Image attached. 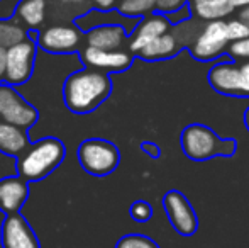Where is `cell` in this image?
<instances>
[{
	"mask_svg": "<svg viewBox=\"0 0 249 248\" xmlns=\"http://www.w3.org/2000/svg\"><path fill=\"white\" fill-rule=\"evenodd\" d=\"M112 92L110 78L99 70L76 72L66 80L65 102L73 113L85 114L99 107Z\"/></svg>",
	"mask_w": 249,
	"mask_h": 248,
	"instance_id": "1",
	"label": "cell"
},
{
	"mask_svg": "<svg viewBox=\"0 0 249 248\" xmlns=\"http://www.w3.org/2000/svg\"><path fill=\"white\" fill-rule=\"evenodd\" d=\"M181 148L190 160L203 162L215 156H232L237 150L234 139L219 138L213 129L205 124H188L181 131Z\"/></svg>",
	"mask_w": 249,
	"mask_h": 248,
	"instance_id": "2",
	"label": "cell"
},
{
	"mask_svg": "<svg viewBox=\"0 0 249 248\" xmlns=\"http://www.w3.org/2000/svg\"><path fill=\"white\" fill-rule=\"evenodd\" d=\"M65 158V146L56 138H44L19 158V173L24 180H41Z\"/></svg>",
	"mask_w": 249,
	"mask_h": 248,
	"instance_id": "3",
	"label": "cell"
},
{
	"mask_svg": "<svg viewBox=\"0 0 249 248\" xmlns=\"http://www.w3.org/2000/svg\"><path fill=\"white\" fill-rule=\"evenodd\" d=\"M229 44L227 20H210L202 27L195 41L190 44V53L198 61H212L226 53L229 50Z\"/></svg>",
	"mask_w": 249,
	"mask_h": 248,
	"instance_id": "4",
	"label": "cell"
},
{
	"mask_svg": "<svg viewBox=\"0 0 249 248\" xmlns=\"http://www.w3.org/2000/svg\"><path fill=\"white\" fill-rule=\"evenodd\" d=\"M78 158L82 167L92 175H107L119 165V150L105 139H89L78 148Z\"/></svg>",
	"mask_w": 249,
	"mask_h": 248,
	"instance_id": "5",
	"label": "cell"
},
{
	"mask_svg": "<svg viewBox=\"0 0 249 248\" xmlns=\"http://www.w3.org/2000/svg\"><path fill=\"white\" fill-rule=\"evenodd\" d=\"M209 83L222 95L249 99V85L243 75L241 65L234 61H219L209 70Z\"/></svg>",
	"mask_w": 249,
	"mask_h": 248,
	"instance_id": "6",
	"label": "cell"
},
{
	"mask_svg": "<svg viewBox=\"0 0 249 248\" xmlns=\"http://www.w3.org/2000/svg\"><path fill=\"white\" fill-rule=\"evenodd\" d=\"M163 209L173 229L181 236H192L198 229V218L190 201L180 191H170L163 197Z\"/></svg>",
	"mask_w": 249,
	"mask_h": 248,
	"instance_id": "7",
	"label": "cell"
},
{
	"mask_svg": "<svg viewBox=\"0 0 249 248\" xmlns=\"http://www.w3.org/2000/svg\"><path fill=\"white\" fill-rule=\"evenodd\" d=\"M0 119L20 128H29L37 121V111L10 87H0Z\"/></svg>",
	"mask_w": 249,
	"mask_h": 248,
	"instance_id": "8",
	"label": "cell"
},
{
	"mask_svg": "<svg viewBox=\"0 0 249 248\" xmlns=\"http://www.w3.org/2000/svg\"><path fill=\"white\" fill-rule=\"evenodd\" d=\"M34 53H36V44L29 39H24L22 43L14 44L7 50V83L16 85L29 78L34 65Z\"/></svg>",
	"mask_w": 249,
	"mask_h": 248,
	"instance_id": "9",
	"label": "cell"
},
{
	"mask_svg": "<svg viewBox=\"0 0 249 248\" xmlns=\"http://www.w3.org/2000/svg\"><path fill=\"white\" fill-rule=\"evenodd\" d=\"M171 27L173 26H171V22L166 19L164 14L153 12L151 16H148L138 24L131 41H129V50L132 53L139 55L149 43H153L154 39H158L163 34L170 33Z\"/></svg>",
	"mask_w": 249,
	"mask_h": 248,
	"instance_id": "10",
	"label": "cell"
},
{
	"mask_svg": "<svg viewBox=\"0 0 249 248\" xmlns=\"http://www.w3.org/2000/svg\"><path fill=\"white\" fill-rule=\"evenodd\" d=\"M3 248H39L29 223L19 214H9L2 228Z\"/></svg>",
	"mask_w": 249,
	"mask_h": 248,
	"instance_id": "11",
	"label": "cell"
},
{
	"mask_svg": "<svg viewBox=\"0 0 249 248\" xmlns=\"http://www.w3.org/2000/svg\"><path fill=\"white\" fill-rule=\"evenodd\" d=\"M83 60L93 68L107 70V72H124L131 66L132 57L127 51L99 50V48L89 46L83 51Z\"/></svg>",
	"mask_w": 249,
	"mask_h": 248,
	"instance_id": "12",
	"label": "cell"
},
{
	"mask_svg": "<svg viewBox=\"0 0 249 248\" xmlns=\"http://www.w3.org/2000/svg\"><path fill=\"white\" fill-rule=\"evenodd\" d=\"M80 36L78 31L68 26H53L41 33L39 44L46 51L53 53H63V51H71L78 46Z\"/></svg>",
	"mask_w": 249,
	"mask_h": 248,
	"instance_id": "13",
	"label": "cell"
},
{
	"mask_svg": "<svg viewBox=\"0 0 249 248\" xmlns=\"http://www.w3.org/2000/svg\"><path fill=\"white\" fill-rule=\"evenodd\" d=\"M27 199V184L22 177H5L0 180V209L16 214Z\"/></svg>",
	"mask_w": 249,
	"mask_h": 248,
	"instance_id": "14",
	"label": "cell"
},
{
	"mask_svg": "<svg viewBox=\"0 0 249 248\" xmlns=\"http://www.w3.org/2000/svg\"><path fill=\"white\" fill-rule=\"evenodd\" d=\"M183 39H178L177 33H166L163 36H160L158 39H154L153 43H149L144 50L139 53V57L142 60L148 61H158V60H168V58H173L181 48H185Z\"/></svg>",
	"mask_w": 249,
	"mask_h": 248,
	"instance_id": "15",
	"label": "cell"
},
{
	"mask_svg": "<svg viewBox=\"0 0 249 248\" xmlns=\"http://www.w3.org/2000/svg\"><path fill=\"white\" fill-rule=\"evenodd\" d=\"M127 31L124 26H97L87 34L89 46L99 50H119L125 43Z\"/></svg>",
	"mask_w": 249,
	"mask_h": 248,
	"instance_id": "16",
	"label": "cell"
},
{
	"mask_svg": "<svg viewBox=\"0 0 249 248\" xmlns=\"http://www.w3.org/2000/svg\"><path fill=\"white\" fill-rule=\"evenodd\" d=\"M27 148V134L24 128L0 119V152L19 155Z\"/></svg>",
	"mask_w": 249,
	"mask_h": 248,
	"instance_id": "17",
	"label": "cell"
},
{
	"mask_svg": "<svg viewBox=\"0 0 249 248\" xmlns=\"http://www.w3.org/2000/svg\"><path fill=\"white\" fill-rule=\"evenodd\" d=\"M192 12L202 20H217L224 19L234 10L231 0H192Z\"/></svg>",
	"mask_w": 249,
	"mask_h": 248,
	"instance_id": "18",
	"label": "cell"
},
{
	"mask_svg": "<svg viewBox=\"0 0 249 248\" xmlns=\"http://www.w3.org/2000/svg\"><path fill=\"white\" fill-rule=\"evenodd\" d=\"M16 14L19 20H22L26 26H41L46 17V0H20Z\"/></svg>",
	"mask_w": 249,
	"mask_h": 248,
	"instance_id": "19",
	"label": "cell"
},
{
	"mask_svg": "<svg viewBox=\"0 0 249 248\" xmlns=\"http://www.w3.org/2000/svg\"><path fill=\"white\" fill-rule=\"evenodd\" d=\"M26 39V31L14 20L0 19V48L9 50L10 46L17 43H22Z\"/></svg>",
	"mask_w": 249,
	"mask_h": 248,
	"instance_id": "20",
	"label": "cell"
},
{
	"mask_svg": "<svg viewBox=\"0 0 249 248\" xmlns=\"http://www.w3.org/2000/svg\"><path fill=\"white\" fill-rule=\"evenodd\" d=\"M158 0H121L119 2V12L127 17H141L144 14L156 12Z\"/></svg>",
	"mask_w": 249,
	"mask_h": 248,
	"instance_id": "21",
	"label": "cell"
},
{
	"mask_svg": "<svg viewBox=\"0 0 249 248\" xmlns=\"http://www.w3.org/2000/svg\"><path fill=\"white\" fill-rule=\"evenodd\" d=\"M115 248H160L156 242L142 235H127L117 242Z\"/></svg>",
	"mask_w": 249,
	"mask_h": 248,
	"instance_id": "22",
	"label": "cell"
},
{
	"mask_svg": "<svg viewBox=\"0 0 249 248\" xmlns=\"http://www.w3.org/2000/svg\"><path fill=\"white\" fill-rule=\"evenodd\" d=\"M227 36H229L231 43H236V41H243L249 38V27L243 20L237 17V19H229L227 20Z\"/></svg>",
	"mask_w": 249,
	"mask_h": 248,
	"instance_id": "23",
	"label": "cell"
},
{
	"mask_svg": "<svg viewBox=\"0 0 249 248\" xmlns=\"http://www.w3.org/2000/svg\"><path fill=\"white\" fill-rule=\"evenodd\" d=\"M131 216L134 221L146 223V221H149L151 216H153V208H151V204L146 201H136L134 204L131 206Z\"/></svg>",
	"mask_w": 249,
	"mask_h": 248,
	"instance_id": "24",
	"label": "cell"
},
{
	"mask_svg": "<svg viewBox=\"0 0 249 248\" xmlns=\"http://www.w3.org/2000/svg\"><path fill=\"white\" fill-rule=\"evenodd\" d=\"M194 12H192V7H190V2H187L180 10H175L171 14H166V19L171 22V26H178V24H183L187 20L192 19Z\"/></svg>",
	"mask_w": 249,
	"mask_h": 248,
	"instance_id": "25",
	"label": "cell"
},
{
	"mask_svg": "<svg viewBox=\"0 0 249 248\" xmlns=\"http://www.w3.org/2000/svg\"><path fill=\"white\" fill-rule=\"evenodd\" d=\"M229 55L232 58H237V60H248L249 61V38L243 41H236V43L229 44Z\"/></svg>",
	"mask_w": 249,
	"mask_h": 248,
	"instance_id": "26",
	"label": "cell"
},
{
	"mask_svg": "<svg viewBox=\"0 0 249 248\" xmlns=\"http://www.w3.org/2000/svg\"><path fill=\"white\" fill-rule=\"evenodd\" d=\"M187 3V0H158L156 2V12L160 14H171L175 10H180Z\"/></svg>",
	"mask_w": 249,
	"mask_h": 248,
	"instance_id": "27",
	"label": "cell"
},
{
	"mask_svg": "<svg viewBox=\"0 0 249 248\" xmlns=\"http://www.w3.org/2000/svg\"><path fill=\"white\" fill-rule=\"evenodd\" d=\"M93 3L102 10H110V9H114L119 2L117 0H93Z\"/></svg>",
	"mask_w": 249,
	"mask_h": 248,
	"instance_id": "28",
	"label": "cell"
},
{
	"mask_svg": "<svg viewBox=\"0 0 249 248\" xmlns=\"http://www.w3.org/2000/svg\"><path fill=\"white\" fill-rule=\"evenodd\" d=\"M5 68H7V50L0 48V78H5Z\"/></svg>",
	"mask_w": 249,
	"mask_h": 248,
	"instance_id": "29",
	"label": "cell"
},
{
	"mask_svg": "<svg viewBox=\"0 0 249 248\" xmlns=\"http://www.w3.org/2000/svg\"><path fill=\"white\" fill-rule=\"evenodd\" d=\"M142 150H144L149 156H153V158L160 156V148H158L156 145H153V143H142Z\"/></svg>",
	"mask_w": 249,
	"mask_h": 248,
	"instance_id": "30",
	"label": "cell"
},
{
	"mask_svg": "<svg viewBox=\"0 0 249 248\" xmlns=\"http://www.w3.org/2000/svg\"><path fill=\"white\" fill-rule=\"evenodd\" d=\"M237 17H239V19L249 27V7H244V9H241L239 14H237Z\"/></svg>",
	"mask_w": 249,
	"mask_h": 248,
	"instance_id": "31",
	"label": "cell"
},
{
	"mask_svg": "<svg viewBox=\"0 0 249 248\" xmlns=\"http://www.w3.org/2000/svg\"><path fill=\"white\" fill-rule=\"evenodd\" d=\"M234 9H244V7H249V0H231Z\"/></svg>",
	"mask_w": 249,
	"mask_h": 248,
	"instance_id": "32",
	"label": "cell"
},
{
	"mask_svg": "<svg viewBox=\"0 0 249 248\" xmlns=\"http://www.w3.org/2000/svg\"><path fill=\"white\" fill-rule=\"evenodd\" d=\"M241 70H243V75H244V78H246V82L249 85V61L243 63V65H241Z\"/></svg>",
	"mask_w": 249,
	"mask_h": 248,
	"instance_id": "33",
	"label": "cell"
},
{
	"mask_svg": "<svg viewBox=\"0 0 249 248\" xmlns=\"http://www.w3.org/2000/svg\"><path fill=\"white\" fill-rule=\"evenodd\" d=\"M243 121H244V126H246V129H248V131H249V107H248L246 111H244Z\"/></svg>",
	"mask_w": 249,
	"mask_h": 248,
	"instance_id": "34",
	"label": "cell"
},
{
	"mask_svg": "<svg viewBox=\"0 0 249 248\" xmlns=\"http://www.w3.org/2000/svg\"><path fill=\"white\" fill-rule=\"evenodd\" d=\"M63 3H70V5H78V3H83L85 0H59Z\"/></svg>",
	"mask_w": 249,
	"mask_h": 248,
	"instance_id": "35",
	"label": "cell"
}]
</instances>
